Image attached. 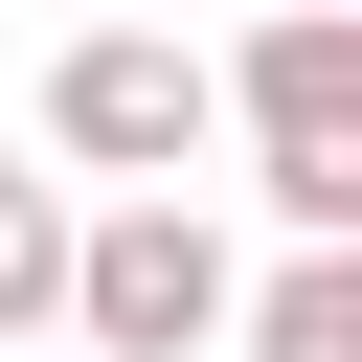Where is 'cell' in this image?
Returning <instances> with one entry per match:
<instances>
[{
    "mask_svg": "<svg viewBox=\"0 0 362 362\" xmlns=\"http://www.w3.org/2000/svg\"><path fill=\"white\" fill-rule=\"evenodd\" d=\"M226 294H249V272H226L204 204H113V226H68V339H90V362H204Z\"/></svg>",
    "mask_w": 362,
    "mask_h": 362,
    "instance_id": "1",
    "label": "cell"
},
{
    "mask_svg": "<svg viewBox=\"0 0 362 362\" xmlns=\"http://www.w3.org/2000/svg\"><path fill=\"white\" fill-rule=\"evenodd\" d=\"M45 136H68L90 181H136V204H181V158H204L226 113H204V45H158V23H90V45L45 68Z\"/></svg>",
    "mask_w": 362,
    "mask_h": 362,
    "instance_id": "2",
    "label": "cell"
},
{
    "mask_svg": "<svg viewBox=\"0 0 362 362\" xmlns=\"http://www.w3.org/2000/svg\"><path fill=\"white\" fill-rule=\"evenodd\" d=\"M204 113H249L272 158H362V23H339V0H294V23H249V45L204 68Z\"/></svg>",
    "mask_w": 362,
    "mask_h": 362,
    "instance_id": "3",
    "label": "cell"
},
{
    "mask_svg": "<svg viewBox=\"0 0 362 362\" xmlns=\"http://www.w3.org/2000/svg\"><path fill=\"white\" fill-rule=\"evenodd\" d=\"M226 362H362V249H294L272 294H226Z\"/></svg>",
    "mask_w": 362,
    "mask_h": 362,
    "instance_id": "4",
    "label": "cell"
},
{
    "mask_svg": "<svg viewBox=\"0 0 362 362\" xmlns=\"http://www.w3.org/2000/svg\"><path fill=\"white\" fill-rule=\"evenodd\" d=\"M45 317H68V181L0 158V339H45Z\"/></svg>",
    "mask_w": 362,
    "mask_h": 362,
    "instance_id": "5",
    "label": "cell"
},
{
    "mask_svg": "<svg viewBox=\"0 0 362 362\" xmlns=\"http://www.w3.org/2000/svg\"><path fill=\"white\" fill-rule=\"evenodd\" d=\"M272 226L294 249H362V158H272Z\"/></svg>",
    "mask_w": 362,
    "mask_h": 362,
    "instance_id": "6",
    "label": "cell"
}]
</instances>
